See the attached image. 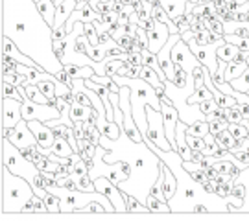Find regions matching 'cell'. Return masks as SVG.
<instances>
[{"instance_id": "cell-8", "label": "cell", "mask_w": 249, "mask_h": 221, "mask_svg": "<svg viewBox=\"0 0 249 221\" xmlns=\"http://www.w3.org/2000/svg\"><path fill=\"white\" fill-rule=\"evenodd\" d=\"M94 186H96L98 192H102V194L106 195L107 199L113 203L115 212H127V204H125V199H124V192H122L113 181H109L107 177H96V179H94Z\"/></svg>"}, {"instance_id": "cell-21", "label": "cell", "mask_w": 249, "mask_h": 221, "mask_svg": "<svg viewBox=\"0 0 249 221\" xmlns=\"http://www.w3.org/2000/svg\"><path fill=\"white\" fill-rule=\"evenodd\" d=\"M36 166L39 168V171H52V173H57V171L61 170V164L52 160L48 155H45V153H41L36 159Z\"/></svg>"}, {"instance_id": "cell-5", "label": "cell", "mask_w": 249, "mask_h": 221, "mask_svg": "<svg viewBox=\"0 0 249 221\" xmlns=\"http://www.w3.org/2000/svg\"><path fill=\"white\" fill-rule=\"evenodd\" d=\"M22 118L24 120H41V122H48V120H55L61 118V111L55 105V100L52 103H37L32 100H24L22 103Z\"/></svg>"}, {"instance_id": "cell-50", "label": "cell", "mask_w": 249, "mask_h": 221, "mask_svg": "<svg viewBox=\"0 0 249 221\" xmlns=\"http://www.w3.org/2000/svg\"><path fill=\"white\" fill-rule=\"evenodd\" d=\"M89 2H113V0H89Z\"/></svg>"}, {"instance_id": "cell-18", "label": "cell", "mask_w": 249, "mask_h": 221, "mask_svg": "<svg viewBox=\"0 0 249 221\" xmlns=\"http://www.w3.org/2000/svg\"><path fill=\"white\" fill-rule=\"evenodd\" d=\"M48 150L55 153V155H59V157H67V159H71L72 153H76L74 148L71 146V142L67 140L65 136H55V142L52 144V148H48Z\"/></svg>"}, {"instance_id": "cell-4", "label": "cell", "mask_w": 249, "mask_h": 221, "mask_svg": "<svg viewBox=\"0 0 249 221\" xmlns=\"http://www.w3.org/2000/svg\"><path fill=\"white\" fill-rule=\"evenodd\" d=\"M146 113H148V131L142 138H150L155 146H159L160 150L170 151L174 150L170 144L168 136H166V129H164V120H162V113L153 109L151 105H146Z\"/></svg>"}, {"instance_id": "cell-51", "label": "cell", "mask_w": 249, "mask_h": 221, "mask_svg": "<svg viewBox=\"0 0 249 221\" xmlns=\"http://www.w3.org/2000/svg\"><path fill=\"white\" fill-rule=\"evenodd\" d=\"M53 2H55V6H59V4H61L63 0H53Z\"/></svg>"}, {"instance_id": "cell-52", "label": "cell", "mask_w": 249, "mask_h": 221, "mask_svg": "<svg viewBox=\"0 0 249 221\" xmlns=\"http://www.w3.org/2000/svg\"><path fill=\"white\" fill-rule=\"evenodd\" d=\"M248 37H249V20H248Z\"/></svg>"}, {"instance_id": "cell-37", "label": "cell", "mask_w": 249, "mask_h": 221, "mask_svg": "<svg viewBox=\"0 0 249 221\" xmlns=\"http://www.w3.org/2000/svg\"><path fill=\"white\" fill-rule=\"evenodd\" d=\"M102 24H106V26H111V24H115V22H118V13L116 11H107V13H102L98 18Z\"/></svg>"}, {"instance_id": "cell-32", "label": "cell", "mask_w": 249, "mask_h": 221, "mask_svg": "<svg viewBox=\"0 0 249 221\" xmlns=\"http://www.w3.org/2000/svg\"><path fill=\"white\" fill-rule=\"evenodd\" d=\"M102 135H106L109 138L116 140V138L122 135V127L118 125V122H107V124L104 125V129H102Z\"/></svg>"}, {"instance_id": "cell-53", "label": "cell", "mask_w": 249, "mask_h": 221, "mask_svg": "<svg viewBox=\"0 0 249 221\" xmlns=\"http://www.w3.org/2000/svg\"><path fill=\"white\" fill-rule=\"evenodd\" d=\"M248 94H249V88H248Z\"/></svg>"}, {"instance_id": "cell-13", "label": "cell", "mask_w": 249, "mask_h": 221, "mask_svg": "<svg viewBox=\"0 0 249 221\" xmlns=\"http://www.w3.org/2000/svg\"><path fill=\"white\" fill-rule=\"evenodd\" d=\"M28 124H30V129L34 131V135H36V138H37V144H39L41 148H45V150L52 148V144L55 142V133H53V129L50 125H46L45 122H41V120H30Z\"/></svg>"}, {"instance_id": "cell-36", "label": "cell", "mask_w": 249, "mask_h": 221, "mask_svg": "<svg viewBox=\"0 0 249 221\" xmlns=\"http://www.w3.org/2000/svg\"><path fill=\"white\" fill-rule=\"evenodd\" d=\"M116 166H118V170H120V173L124 175V179H129V177L133 175V164L129 162V160L125 159H118L115 162Z\"/></svg>"}, {"instance_id": "cell-54", "label": "cell", "mask_w": 249, "mask_h": 221, "mask_svg": "<svg viewBox=\"0 0 249 221\" xmlns=\"http://www.w3.org/2000/svg\"><path fill=\"white\" fill-rule=\"evenodd\" d=\"M36 2H39V0H36Z\"/></svg>"}, {"instance_id": "cell-2", "label": "cell", "mask_w": 249, "mask_h": 221, "mask_svg": "<svg viewBox=\"0 0 249 221\" xmlns=\"http://www.w3.org/2000/svg\"><path fill=\"white\" fill-rule=\"evenodd\" d=\"M36 195L32 183L24 177L9 171L2 164V212L17 214L22 212L24 204Z\"/></svg>"}, {"instance_id": "cell-24", "label": "cell", "mask_w": 249, "mask_h": 221, "mask_svg": "<svg viewBox=\"0 0 249 221\" xmlns=\"http://www.w3.org/2000/svg\"><path fill=\"white\" fill-rule=\"evenodd\" d=\"M124 199L125 204H127V212H150L146 203H142L139 197H135L133 194H127L124 192Z\"/></svg>"}, {"instance_id": "cell-27", "label": "cell", "mask_w": 249, "mask_h": 221, "mask_svg": "<svg viewBox=\"0 0 249 221\" xmlns=\"http://www.w3.org/2000/svg\"><path fill=\"white\" fill-rule=\"evenodd\" d=\"M74 181H76V185H78V190L81 192H96V186H94V179L87 173V175H74Z\"/></svg>"}, {"instance_id": "cell-12", "label": "cell", "mask_w": 249, "mask_h": 221, "mask_svg": "<svg viewBox=\"0 0 249 221\" xmlns=\"http://www.w3.org/2000/svg\"><path fill=\"white\" fill-rule=\"evenodd\" d=\"M170 35H172V34H170L168 24L157 20V24L151 28V30H148V48H150L153 53H159L160 48L168 43Z\"/></svg>"}, {"instance_id": "cell-39", "label": "cell", "mask_w": 249, "mask_h": 221, "mask_svg": "<svg viewBox=\"0 0 249 221\" xmlns=\"http://www.w3.org/2000/svg\"><path fill=\"white\" fill-rule=\"evenodd\" d=\"M81 212H107V206L102 201H90L89 204H85V208Z\"/></svg>"}, {"instance_id": "cell-49", "label": "cell", "mask_w": 249, "mask_h": 221, "mask_svg": "<svg viewBox=\"0 0 249 221\" xmlns=\"http://www.w3.org/2000/svg\"><path fill=\"white\" fill-rule=\"evenodd\" d=\"M240 4L242 2H238V0H229V2H227V9L232 11V13H236V11L240 9Z\"/></svg>"}, {"instance_id": "cell-14", "label": "cell", "mask_w": 249, "mask_h": 221, "mask_svg": "<svg viewBox=\"0 0 249 221\" xmlns=\"http://www.w3.org/2000/svg\"><path fill=\"white\" fill-rule=\"evenodd\" d=\"M76 8H78V0H63L61 4L55 8V20H53V26H52L53 30L63 26Z\"/></svg>"}, {"instance_id": "cell-48", "label": "cell", "mask_w": 249, "mask_h": 221, "mask_svg": "<svg viewBox=\"0 0 249 221\" xmlns=\"http://www.w3.org/2000/svg\"><path fill=\"white\" fill-rule=\"evenodd\" d=\"M190 212H194V214H201V212H211V210H209V206H207V204L205 203H196L194 204V206H192V210H190Z\"/></svg>"}, {"instance_id": "cell-25", "label": "cell", "mask_w": 249, "mask_h": 221, "mask_svg": "<svg viewBox=\"0 0 249 221\" xmlns=\"http://www.w3.org/2000/svg\"><path fill=\"white\" fill-rule=\"evenodd\" d=\"M238 52H240V48H238V46H234V44H231V43H225L218 48V59H220V61L229 63L236 57V53Z\"/></svg>"}, {"instance_id": "cell-10", "label": "cell", "mask_w": 249, "mask_h": 221, "mask_svg": "<svg viewBox=\"0 0 249 221\" xmlns=\"http://www.w3.org/2000/svg\"><path fill=\"white\" fill-rule=\"evenodd\" d=\"M100 15H102V13H98L96 9L90 6L89 0H80V2H78V8L72 11V15L69 17V20L65 22V26H67L69 34H71L76 22H94V20L100 18Z\"/></svg>"}, {"instance_id": "cell-11", "label": "cell", "mask_w": 249, "mask_h": 221, "mask_svg": "<svg viewBox=\"0 0 249 221\" xmlns=\"http://www.w3.org/2000/svg\"><path fill=\"white\" fill-rule=\"evenodd\" d=\"M22 103L20 100L2 98V127H15L22 120Z\"/></svg>"}, {"instance_id": "cell-1", "label": "cell", "mask_w": 249, "mask_h": 221, "mask_svg": "<svg viewBox=\"0 0 249 221\" xmlns=\"http://www.w3.org/2000/svg\"><path fill=\"white\" fill-rule=\"evenodd\" d=\"M52 32L36 0H2V35L9 37L26 55L55 76L65 65L53 53Z\"/></svg>"}, {"instance_id": "cell-44", "label": "cell", "mask_w": 249, "mask_h": 221, "mask_svg": "<svg viewBox=\"0 0 249 221\" xmlns=\"http://www.w3.org/2000/svg\"><path fill=\"white\" fill-rule=\"evenodd\" d=\"M246 194H248V190H246V186L242 185V183H234V186H232V194L234 197H238V199H246Z\"/></svg>"}, {"instance_id": "cell-3", "label": "cell", "mask_w": 249, "mask_h": 221, "mask_svg": "<svg viewBox=\"0 0 249 221\" xmlns=\"http://www.w3.org/2000/svg\"><path fill=\"white\" fill-rule=\"evenodd\" d=\"M2 164L17 173V175L28 179L32 185L36 181V177L39 175V168L36 166V162H32L22 155V151L18 150L13 142L9 140L8 136H2Z\"/></svg>"}, {"instance_id": "cell-16", "label": "cell", "mask_w": 249, "mask_h": 221, "mask_svg": "<svg viewBox=\"0 0 249 221\" xmlns=\"http://www.w3.org/2000/svg\"><path fill=\"white\" fill-rule=\"evenodd\" d=\"M131 105H133L135 122H137V125H139V129H141V133H142V136H144L146 131H148V113H146V103L131 96Z\"/></svg>"}, {"instance_id": "cell-35", "label": "cell", "mask_w": 249, "mask_h": 221, "mask_svg": "<svg viewBox=\"0 0 249 221\" xmlns=\"http://www.w3.org/2000/svg\"><path fill=\"white\" fill-rule=\"evenodd\" d=\"M216 142H218L222 148H227V150H229L232 146V142H234V136L231 135L229 129H223V131H220L216 135Z\"/></svg>"}, {"instance_id": "cell-47", "label": "cell", "mask_w": 249, "mask_h": 221, "mask_svg": "<svg viewBox=\"0 0 249 221\" xmlns=\"http://www.w3.org/2000/svg\"><path fill=\"white\" fill-rule=\"evenodd\" d=\"M69 35V30H67V26L63 24V26L59 28H55L52 32V37H53V41H61V39H65V37Z\"/></svg>"}, {"instance_id": "cell-26", "label": "cell", "mask_w": 249, "mask_h": 221, "mask_svg": "<svg viewBox=\"0 0 249 221\" xmlns=\"http://www.w3.org/2000/svg\"><path fill=\"white\" fill-rule=\"evenodd\" d=\"M211 98H214V94L207 88V85H203V87H197L194 88V92L188 96L187 103H199V102H203V100H211Z\"/></svg>"}, {"instance_id": "cell-28", "label": "cell", "mask_w": 249, "mask_h": 221, "mask_svg": "<svg viewBox=\"0 0 249 221\" xmlns=\"http://www.w3.org/2000/svg\"><path fill=\"white\" fill-rule=\"evenodd\" d=\"M187 133L188 135H194V136L205 138V135L211 133V125H209L207 120H199V122H194V124L187 125Z\"/></svg>"}, {"instance_id": "cell-55", "label": "cell", "mask_w": 249, "mask_h": 221, "mask_svg": "<svg viewBox=\"0 0 249 221\" xmlns=\"http://www.w3.org/2000/svg\"><path fill=\"white\" fill-rule=\"evenodd\" d=\"M227 2H229V0H227Z\"/></svg>"}, {"instance_id": "cell-41", "label": "cell", "mask_w": 249, "mask_h": 221, "mask_svg": "<svg viewBox=\"0 0 249 221\" xmlns=\"http://www.w3.org/2000/svg\"><path fill=\"white\" fill-rule=\"evenodd\" d=\"M209 125H211V133H213V135H218L220 131L229 127V122H227V120H213V122H209Z\"/></svg>"}, {"instance_id": "cell-42", "label": "cell", "mask_w": 249, "mask_h": 221, "mask_svg": "<svg viewBox=\"0 0 249 221\" xmlns=\"http://www.w3.org/2000/svg\"><path fill=\"white\" fill-rule=\"evenodd\" d=\"M135 37H137V41H139L141 46L148 48V32H146L142 26H137V34H135Z\"/></svg>"}, {"instance_id": "cell-15", "label": "cell", "mask_w": 249, "mask_h": 221, "mask_svg": "<svg viewBox=\"0 0 249 221\" xmlns=\"http://www.w3.org/2000/svg\"><path fill=\"white\" fill-rule=\"evenodd\" d=\"M162 192L166 195V201H170L178 192V177L164 164V160H162Z\"/></svg>"}, {"instance_id": "cell-19", "label": "cell", "mask_w": 249, "mask_h": 221, "mask_svg": "<svg viewBox=\"0 0 249 221\" xmlns=\"http://www.w3.org/2000/svg\"><path fill=\"white\" fill-rule=\"evenodd\" d=\"M94 113V107L92 105H81L78 102H74L72 103V111H71V116L74 122H83V120H89L90 116Z\"/></svg>"}, {"instance_id": "cell-22", "label": "cell", "mask_w": 249, "mask_h": 221, "mask_svg": "<svg viewBox=\"0 0 249 221\" xmlns=\"http://www.w3.org/2000/svg\"><path fill=\"white\" fill-rule=\"evenodd\" d=\"M146 206H148L150 212H164V214L172 212L168 201H160L159 197H155L153 194H150L146 197Z\"/></svg>"}, {"instance_id": "cell-43", "label": "cell", "mask_w": 249, "mask_h": 221, "mask_svg": "<svg viewBox=\"0 0 249 221\" xmlns=\"http://www.w3.org/2000/svg\"><path fill=\"white\" fill-rule=\"evenodd\" d=\"M242 120H244V115H242L240 107L234 105L229 109V122H238V124H242Z\"/></svg>"}, {"instance_id": "cell-7", "label": "cell", "mask_w": 249, "mask_h": 221, "mask_svg": "<svg viewBox=\"0 0 249 221\" xmlns=\"http://www.w3.org/2000/svg\"><path fill=\"white\" fill-rule=\"evenodd\" d=\"M2 136H8L18 150L37 144L36 135L30 129V124H28V120H24V118H22L15 127H9V129L8 127H2Z\"/></svg>"}, {"instance_id": "cell-9", "label": "cell", "mask_w": 249, "mask_h": 221, "mask_svg": "<svg viewBox=\"0 0 249 221\" xmlns=\"http://www.w3.org/2000/svg\"><path fill=\"white\" fill-rule=\"evenodd\" d=\"M188 46L190 50L196 53V57L201 61V65H205L211 74L218 70V65H220V59H218V48L220 44L218 43H209V44H196L192 39L188 41Z\"/></svg>"}, {"instance_id": "cell-31", "label": "cell", "mask_w": 249, "mask_h": 221, "mask_svg": "<svg viewBox=\"0 0 249 221\" xmlns=\"http://www.w3.org/2000/svg\"><path fill=\"white\" fill-rule=\"evenodd\" d=\"M234 138H249V129L244 124H238V122H229V127H227Z\"/></svg>"}, {"instance_id": "cell-56", "label": "cell", "mask_w": 249, "mask_h": 221, "mask_svg": "<svg viewBox=\"0 0 249 221\" xmlns=\"http://www.w3.org/2000/svg\"><path fill=\"white\" fill-rule=\"evenodd\" d=\"M78 2H80V0H78Z\"/></svg>"}, {"instance_id": "cell-33", "label": "cell", "mask_w": 249, "mask_h": 221, "mask_svg": "<svg viewBox=\"0 0 249 221\" xmlns=\"http://www.w3.org/2000/svg\"><path fill=\"white\" fill-rule=\"evenodd\" d=\"M0 78H2V81H6V83H13V85H24V83H28L26 76H24V74H20V72L0 74Z\"/></svg>"}, {"instance_id": "cell-30", "label": "cell", "mask_w": 249, "mask_h": 221, "mask_svg": "<svg viewBox=\"0 0 249 221\" xmlns=\"http://www.w3.org/2000/svg\"><path fill=\"white\" fill-rule=\"evenodd\" d=\"M45 203L48 206V212H61V197L52 190H48V194L45 195Z\"/></svg>"}, {"instance_id": "cell-6", "label": "cell", "mask_w": 249, "mask_h": 221, "mask_svg": "<svg viewBox=\"0 0 249 221\" xmlns=\"http://www.w3.org/2000/svg\"><path fill=\"white\" fill-rule=\"evenodd\" d=\"M172 59H174L176 65L183 67V68L188 72V76H190V78H194V76H192L194 68L201 67V61L197 59L196 53L190 50L188 43L187 41H183V39H179L178 43L172 46Z\"/></svg>"}, {"instance_id": "cell-17", "label": "cell", "mask_w": 249, "mask_h": 221, "mask_svg": "<svg viewBox=\"0 0 249 221\" xmlns=\"http://www.w3.org/2000/svg\"><path fill=\"white\" fill-rule=\"evenodd\" d=\"M159 4L164 8L172 20L187 11V0H159Z\"/></svg>"}, {"instance_id": "cell-45", "label": "cell", "mask_w": 249, "mask_h": 221, "mask_svg": "<svg viewBox=\"0 0 249 221\" xmlns=\"http://www.w3.org/2000/svg\"><path fill=\"white\" fill-rule=\"evenodd\" d=\"M157 24V20L151 17V15H146V17H141V20H139V26H142L146 32L148 30H151V28Z\"/></svg>"}, {"instance_id": "cell-23", "label": "cell", "mask_w": 249, "mask_h": 221, "mask_svg": "<svg viewBox=\"0 0 249 221\" xmlns=\"http://www.w3.org/2000/svg\"><path fill=\"white\" fill-rule=\"evenodd\" d=\"M139 78H142L144 81H148L150 85H153V87L157 88L160 87L164 81L160 80V76L157 74V70H153L151 67H146V65H142V68H141V74H139Z\"/></svg>"}, {"instance_id": "cell-34", "label": "cell", "mask_w": 249, "mask_h": 221, "mask_svg": "<svg viewBox=\"0 0 249 221\" xmlns=\"http://www.w3.org/2000/svg\"><path fill=\"white\" fill-rule=\"evenodd\" d=\"M141 68H142V65H127V63H125L124 67L116 72V74H118V76H125V78H139Z\"/></svg>"}, {"instance_id": "cell-20", "label": "cell", "mask_w": 249, "mask_h": 221, "mask_svg": "<svg viewBox=\"0 0 249 221\" xmlns=\"http://www.w3.org/2000/svg\"><path fill=\"white\" fill-rule=\"evenodd\" d=\"M37 8H39V11H41V15L46 18V22L50 24V26H53V20H55V2L53 0H39V2H36Z\"/></svg>"}, {"instance_id": "cell-40", "label": "cell", "mask_w": 249, "mask_h": 221, "mask_svg": "<svg viewBox=\"0 0 249 221\" xmlns=\"http://www.w3.org/2000/svg\"><path fill=\"white\" fill-rule=\"evenodd\" d=\"M34 212L36 214H43L48 212V206L45 203V197H39V195H34Z\"/></svg>"}, {"instance_id": "cell-38", "label": "cell", "mask_w": 249, "mask_h": 221, "mask_svg": "<svg viewBox=\"0 0 249 221\" xmlns=\"http://www.w3.org/2000/svg\"><path fill=\"white\" fill-rule=\"evenodd\" d=\"M216 107H218L216 98H211V100H203V102H199V109H201V113H203V115H211Z\"/></svg>"}, {"instance_id": "cell-29", "label": "cell", "mask_w": 249, "mask_h": 221, "mask_svg": "<svg viewBox=\"0 0 249 221\" xmlns=\"http://www.w3.org/2000/svg\"><path fill=\"white\" fill-rule=\"evenodd\" d=\"M2 98H13V100L24 102V96H22V92H20L18 85L6 83V81H2Z\"/></svg>"}, {"instance_id": "cell-46", "label": "cell", "mask_w": 249, "mask_h": 221, "mask_svg": "<svg viewBox=\"0 0 249 221\" xmlns=\"http://www.w3.org/2000/svg\"><path fill=\"white\" fill-rule=\"evenodd\" d=\"M190 173V177L196 181V183H199V185H203L205 181H209L207 179V173H205V170H192V171H188Z\"/></svg>"}]
</instances>
